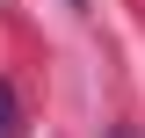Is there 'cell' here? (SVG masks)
I'll list each match as a JSON object with an SVG mask.
<instances>
[{
  "label": "cell",
  "mask_w": 145,
  "mask_h": 138,
  "mask_svg": "<svg viewBox=\"0 0 145 138\" xmlns=\"http://www.w3.org/2000/svg\"><path fill=\"white\" fill-rule=\"evenodd\" d=\"M0 138H15V87L0 80Z\"/></svg>",
  "instance_id": "6da1fadb"
},
{
  "label": "cell",
  "mask_w": 145,
  "mask_h": 138,
  "mask_svg": "<svg viewBox=\"0 0 145 138\" xmlns=\"http://www.w3.org/2000/svg\"><path fill=\"white\" fill-rule=\"evenodd\" d=\"M109 138H131V131H123V124H116V131H109Z\"/></svg>",
  "instance_id": "7a4b0ae2"
}]
</instances>
